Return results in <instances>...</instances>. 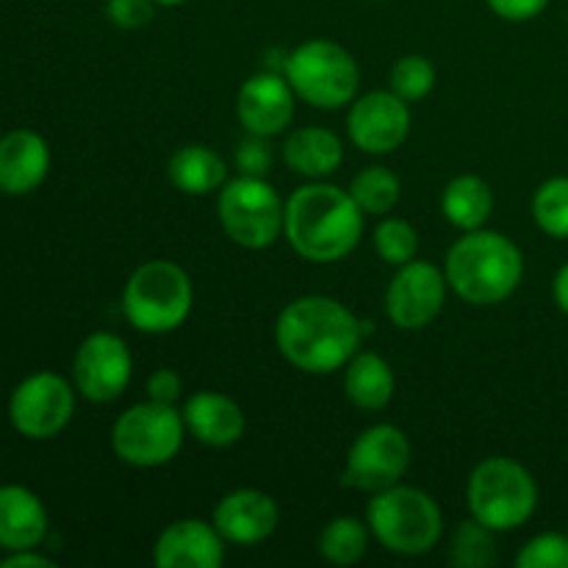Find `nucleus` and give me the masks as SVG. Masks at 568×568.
Returning a JSON list of instances; mask_svg holds the SVG:
<instances>
[{"label":"nucleus","mask_w":568,"mask_h":568,"mask_svg":"<svg viewBox=\"0 0 568 568\" xmlns=\"http://www.w3.org/2000/svg\"><path fill=\"white\" fill-rule=\"evenodd\" d=\"M181 392L183 383L172 369H159L148 377V399H153V403L175 405Z\"/></svg>","instance_id":"f704fd0d"},{"label":"nucleus","mask_w":568,"mask_h":568,"mask_svg":"<svg viewBox=\"0 0 568 568\" xmlns=\"http://www.w3.org/2000/svg\"><path fill=\"white\" fill-rule=\"evenodd\" d=\"M410 466V442L399 427L375 425L361 433L347 453L342 486L364 494L397 486Z\"/></svg>","instance_id":"9d476101"},{"label":"nucleus","mask_w":568,"mask_h":568,"mask_svg":"<svg viewBox=\"0 0 568 568\" xmlns=\"http://www.w3.org/2000/svg\"><path fill=\"white\" fill-rule=\"evenodd\" d=\"M186 422L175 405L139 403L122 410L111 430V447L116 458L136 469H159L170 464L183 447Z\"/></svg>","instance_id":"6e6552de"},{"label":"nucleus","mask_w":568,"mask_h":568,"mask_svg":"<svg viewBox=\"0 0 568 568\" xmlns=\"http://www.w3.org/2000/svg\"><path fill=\"white\" fill-rule=\"evenodd\" d=\"M375 247L381 258L392 266H403L419 253V233L408 220L388 216L375 227Z\"/></svg>","instance_id":"c85d7f7f"},{"label":"nucleus","mask_w":568,"mask_h":568,"mask_svg":"<svg viewBox=\"0 0 568 568\" xmlns=\"http://www.w3.org/2000/svg\"><path fill=\"white\" fill-rule=\"evenodd\" d=\"M75 414L72 386L55 372H37L14 388L9 403V419L20 436L44 442L70 425Z\"/></svg>","instance_id":"9b49d317"},{"label":"nucleus","mask_w":568,"mask_h":568,"mask_svg":"<svg viewBox=\"0 0 568 568\" xmlns=\"http://www.w3.org/2000/svg\"><path fill=\"white\" fill-rule=\"evenodd\" d=\"M133 358L116 333H92L83 338L72 361L75 388L89 403H114L131 383Z\"/></svg>","instance_id":"ddd939ff"},{"label":"nucleus","mask_w":568,"mask_h":568,"mask_svg":"<svg viewBox=\"0 0 568 568\" xmlns=\"http://www.w3.org/2000/svg\"><path fill=\"white\" fill-rule=\"evenodd\" d=\"M283 75L297 98L327 111L353 103L361 87L353 53L327 39H308L294 48L283 61Z\"/></svg>","instance_id":"0eeeda50"},{"label":"nucleus","mask_w":568,"mask_h":568,"mask_svg":"<svg viewBox=\"0 0 568 568\" xmlns=\"http://www.w3.org/2000/svg\"><path fill=\"white\" fill-rule=\"evenodd\" d=\"M294 89L286 75L277 72H255L244 81L236 98V114L247 133L255 136H277L286 131L294 116Z\"/></svg>","instance_id":"2eb2a0df"},{"label":"nucleus","mask_w":568,"mask_h":568,"mask_svg":"<svg viewBox=\"0 0 568 568\" xmlns=\"http://www.w3.org/2000/svg\"><path fill=\"white\" fill-rule=\"evenodd\" d=\"M519 568H568V536L564 532H541L530 538L516 555Z\"/></svg>","instance_id":"7c9ffc66"},{"label":"nucleus","mask_w":568,"mask_h":568,"mask_svg":"<svg viewBox=\"0 0 568 568\" xmlns=\"http://www.w3.org/2000/svg\"><path fill=\"white\" fill-rule=\"evenodd\" d=\"M347 133L355 148L372 155H386L397 150L410 133L408 100L397 92H369L349 109Z\"/></svg>","instance_id":"4468645a"},{"label":"nucleus","mask_w":568,"mask_h":568,"mask_svg":"<svg viewBox=\"0 0 568 568\" xmlns=\"http://www.w3.org/2000/svg\"><path fill=\"white\" fill-rule=\"evenodd\" d=\"M236 166L242 175L266 178V172L272 170V148L266 144V136L250 133V139H244L236 150Z\"/></svg>","instance_id":"473e14b6"},{"label":"nucleus","mask_w":568,"mask_h":568,"mask_svg":"<svg viewBox=\"0 0 568 568\" xmlns=\"http://www.w3.org/2000/svg\"><path fill=\"white\" fill-rule=\"evenodd\" d=\"M48 536L42 499L22 486H0V547L11 552L33 549Z\"/></svg>","instance_id":"aec40b11"},{"label":"nucleus","mask_w":568,"mask_h":568,"mask_svg":"<svg viewBox=\"0 0 568 568\" xmlns=\"http://www.w3.org/2000/svg\"><path fill=\"white\" fill-rule=\"evenodd\" d=\"M227 166L205 144H186L170 159V181L183 194H211L225 183Z\"/></svg>","instance_id":"b1692460"},{"label":"nucleus","mask_w":568,"mask_h":568,"mask_svg":"<svg viewBox=\"0 0 568 568\" xmlns=\"http://www.w3.org/2000/svg\"><path fill=\"white\" fill-rule=\"evenodd\" d=\"M186 430L205 447H233L244 436V410L236 399L220 392H197L183 405Z\"/></svg>","instance_id":"a211bd4d"},{"label":"nucleus","mask_w":568,"mask_h":568,"mask_svg":"<svg viewBox=\"0 0 568 568\" xmlns=\"http://www.w3.org/2000/svg\"><path fill=\"white\" fill-rule=\"evenodd\" d=\"M447 275L430 261L397 266L386 288V314L403 331H422L442 314L447 303Z\"/></svg>","instance_id":"f8f14e48"},{"label":"nucleus","mask_w":568,"mask_h":568,"mask_svg":"<svg viewBox=\"0 0 568 568\" xmlns=\"http://www.w3.org/2000/svg\"><path fill=\"white\" fill-rule=\"evenodd\" d=\"M216 214L233 244L244 250H264L283 236L286 205L264 178L239 175L222 186Z\"/></svg>","instance_id":"1a4fd4ad"},{"label":"nucleus","mask_w":568,"mask_h":568,"mask_svg":"<svg viewBox=\"0 0 568 568\" xmlns=\"http://www.w3.org/2000/svg\"><path fill=\"white\" fill-rule=\"evenodd\" d=\"M364 342V322L344 303L322 294L297 297L281 311L275 344L283 358L308 375H331L347 366Z\"/></svg>","instance_id":"f257e3e1"},{"label":"nucleus","mask_w":568,"mask_h":568,"mask_svg":"<svg viewBox=\"0 0 568 568\" xmlns=\"http://www.w3.org/2000/svg\"><path fill=\"white\" fill-rule=\"evenodd\" d=\"M211 521L227 544L253 547V544L266 541L277 530L281 510L270 494L255 491V488H239L220 499Z\"/></svg>","instance_id":"dca6fc26"},{"label":"nucleus","mask_w":568,"mask_h":568,"mask_svg":"<svg viewBox=\"0 0 568 568\" xmlns=\"http://www.w3.org/2000/svg\"><path fill=\"white\" fill-rule=\"evenodd\" d=\"M155 3H159V6H183L186 0H155Z\"/></svg>","instance_id":"4c0bfd02"},{"label":"nucleus","mask_w":568,"mask_h":568,"mask_svg":"<svg viewBox=\"0 0 568 568\" xmlns=\"http://www.w3.org/2000/svg\"><path fill=\"white\" fill-rule=\"evenodd\" d=\"M283 233L300 258L311 264H336L358 247L364 236V211L344 189L305 183L286 200Z\"/></svg>","instance_id":"f03ea898"},{"label":"nucleus","mask_w":568,"mask_h":568,"mask_svg":"<svg viewBox=\"0 0 568 568\" xmlns=\"http://www.w3.org/2000/svg\"><path fill=\"white\" fill-rule=\"evenodd\" d=\"M366 525L388 552L419 558L430 552L442 538L444 516L430 494L397 483L386 491L372 494Z\"/></svg>","instance_id":"39448f33"},{"label":"nucleus","mask_w":568,"mask_h":568,"mask_svg":"<svg viewBox=\"0 0 568 568\" xmlns=\"http://www.w3.org/2000/svg\"><path fill=\"white\" fill-rule=\"evenodd\" d=\"M225 544L214 521L178 519L155 541L153 560L159 568H216L225 560Z\"/></svg>","instance_id":"f3484780"},{"label":"nucleus","mask_w":568,"mask_h":568,"mask_svg":"<svg viewBox=\"0 0 568 568\" xmlns=\"http://www.w3.org/2000/svg\"><path fill=\"white\" fill-rule=\"evenodd\" d=\"M532 220L547 236L568 239V178H549L538 186Z\"/></svg>","instance_id":"cd10ccee"},{"label":"nucleus","mask_w":568,"mask_h":568,"mask_svg":"<svg viewBox=\"0 0 568 568\" xmlns=\"http://www.w3.org/2000/svg\"><path fill=\"white\" fill-rule=\"evenodd\" d=\"M194 288L183 266L155 258L139 266L122 288V314L148 336H164L189 320Z\"/></svg>","instance_id":"20e7f679"},{"label":"nucleus","mask_w":568,"mask_h":568,"mask_svg":"<svg viewBox=\"0 0 568 568\" xmlns=\"http://www.w3.org/2000/svg\"><path fill=\"white\" fill-rule=\"evenodd\" d=\"M491 11L508 22H527L541 14L549 0H488Z\"/></svg>","instance_id":"72a5a7b5"},{"label":"nucleus","mask_w":568,"mask_h":568,"mask_svg":"<svg viewBox=\"0 0 568 568\" xmlns=\"http://www.w3.org/2000/svg\"><path fill=\"white\" fill-rule=\"evenodd\" d=\"M442 211L458 231H480L494 211L491 186L480 175H458L447 183L442 194Z\"/></svg>","instance_id":"5701e85b"},{"label":"nucleus","mask_w":568,"mask_h":568,"mask_svg":"<svg viewBox=\"0 0 568 568\" xmlns=\"http://www.w3.org/2000/svg\"><path fill=\"white\" fill-rule=\"evenodd\" d=\"M155 0H109L105 17L122 31H136L144 28L155 17Z\"/></svg>","instance_id":"2f4dec72"},{"label":"nucleus","mask_w":568,"mask_h":568,"mask_svg":"<svg viewBox=\"0 0 568 568\" xmlns=\"http://www.w3.org/2000/svg\"><path fill=\"white\" fill-rule=\"evenodd\" d=\"M449 560L458 568H488L497 564V544L494 530L477 521L475 516L460 521L449 544Z\"/></svg>","instance_id":"bb28decb"},{"label":"nucleus","mask_w":568,"mask_h":568,"mask_svg":"<svg viewBox=\"0 0 568 568\" xmlns=\"http://www.w3.org/2000/svg\"><path fill=\"white\" fill-rule=\"evenodd\" d=\"M392 92L408 103H419L436 87V67L425 55H405L392 67Z\"/></svg>","instance_id":"c756f323"},{"label":"nucleus","mask_w":568,"mask_h":568,"mask_svg":"<svg viewBox=\"0 0 568 568\" xmlns=\"http://www.w3.org/2000/svg\"><path fill=\"white\" fill-rule=\"evenodd\" d=\"M552 294H555V303H558V308L564 311V314H568V264L560 266L558 275H555Z\"/></svg>","instance_id":"e433bc0d"},{"label":"nucleus","mask_w":568,"mask_h":568,"mask_svg":"<svg viewBox=\"0 0 568 568\" xmlns=\"http://www.w3.org/2000/svg\"><path fill=\"white\" fill-rule=\"evenodd\" d=\"M283 159L292 166L297 175L303 178H327L336 172L344 161L342 139L327 128H297L288 133L286 144H283Z\"/></svg>","instance_id":"412c9836"},{"label":"nucleus","mask_w":568,"mask_h":568,"mask_svg":"<svg viewBox=\"0 0 568 568\" xmlns=\"http://www.w3.org/2000/svg\"><path fill=\"white\" fill-rule=\"evenodd\" d=\"M397 377L377 353H355L344 366V394L361 410H383L394 399Z\"/></svg>","instance_id":"4be33fe9"},{"label":"nucleus","mask_w":568,"mask_h":568,"mask_svg":"<svg viewBox=\"0 0 568 568\" xmlns=\"http://www.w3.org/2000/svg\"><path fill=\"white\" fill-rule=\"evenodd\" d=\"M399 178L388 166H366L349 183V194L364 214H388L399 203Z\"/></svg>","instance_id":"a878e982"},{"label":"nucleus","mask_w":568,"mask_h":568,"mask_svg":"<svg viewBox=\"0 0 568 568\" xmlns=\"http://www.w3.org/2000/svg\"><path fill=\"white\" fill-rule=\"evenodd\" d=\"M50 170V150L39 133L11 131L0 139V192L31 194Z\"/></svg>","instance_id":"6ab92c4d"},{"label":"nucleus","mask_w":568,"mask_h":568,"mask_svg":"<svg viewBox=\"0 0 568 568\" xmlns=\"http://www.w3.org/2000/svg\"><path fill=\"white\" fill-rule=\"evenodd\" d=\"M469 510L494 532L519 530L538 508V488L530 469L514 458H488L475 466L466 486Z\"/></svg>","instance_id":"423d86ee"},{"label":"nucleus","mask_w":568,"mask_h":568,"mask_svg":"<svg viewBox=\"0 0 568 568\" xmlns=\"http://www.w3.org/2000/svg\"><path fill=\"white\" fill-rule=\"evenodd\" d=\"M369 527L355 516L327 521L320 536V555L333 566H355L369 547Z\"/></svg>","instance_id":"393cba45"},{"label":"nucleus","mask_w":568,"mask_h":568,"mask_svg":"<svg viewBox=\"0 0 568 568\" xmlns=\"http://www.w3.org/2000/svg\"><path fill=\"white\" fill-rule=\"evenodd\" d=\"M53 568L55 564L50 558H42V555H33L31 549H22V552H14L11 558L3 560V568Z\"/></svg>","instance_id":"c9c22d12"},{"label":"nucleus","mask_w":568,"mask_h":568,"mask_svg":"<svg viewBox=\"0 0 568 568\" xmlns=\"http://www.w3.org/2000/svg\"><path fill=\"white\" fill-rule=\"evenodd\" d=\"M449 288L469 305L505 303L525 277L521 250L499 231H469L449 247L444 264Z\"/></svg>","instance_id":"7ed1b4c3"}]
</instances>
